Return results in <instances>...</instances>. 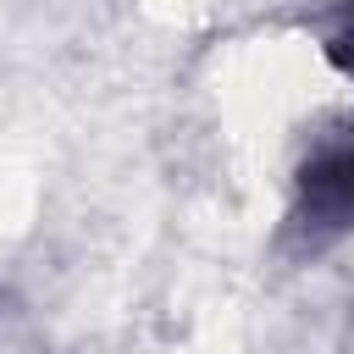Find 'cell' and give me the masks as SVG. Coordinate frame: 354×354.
Returning <instances> with one entry per match:
<instances>
[{"mask_svg":"<svg viewBox=\"0 0 354 354\" xmlns=\"http://www.w3.org/2000/svg\"><path fill=\"white\" fill-rule=\"evenodd\" d=\"M321 55H326V66L354 88V0H343V6L332 11V22L321 28Z\"/></svg>","mask_w":354,"mask_h":354,"instance_id":"7a4b0ae2","label":"cell"},{"mask_svg":"<svg viewBox=\"0 0 354 354\" xmlns=\"http://www.w3.org/2000/svg\"><path fill=\"white\" fill-rule=\"evenodd\" d=\"M343 232H354V116L310 138V149L293 166L288 205V238L304 254H321Z\"/></svg>","mask_w":354,"mask_h":354,"instance_id":"6da1fadb","label":"cell"}]
</instances>
